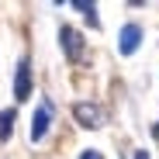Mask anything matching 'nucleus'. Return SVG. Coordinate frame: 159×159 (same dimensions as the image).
Segmentation results:
<instances>
[{"label": "nucleus", "mask_w": 159, "mask_h": 159, "mask_svg": "<svg viewBox=\"0 0 159 159\" xmlns=\"http://www.w3.org/2000/svg\"><path fill=\"white\" fill-rule=\"evenodd\" d=\"M142 38H145L142 24L139 21H128L125 28H121V35H118V52H121V56H135L139 45H142Z\"/></svg>", "instance_id": "f257e3e1"}, {"label": "nucleus", "mask_w": 159, "mask_h": 159, "mask_svg": "<svg viewBox=\"0 0 159 159\" xmlns=\"http://www.w3.org/2000/svg\"><path fill=\"white\" fill-rule=\"evenodd\" d=\"M59 42H62V52H66L69 62L83 59V35H80L73 24H62V28H59Z\"/></svg>", "instance_id": "f03ea898"}, {"label": "nucleus", "mask_w": 159, "mask_h": 159, "mask_svg": "<svg viewBox=\"0 0 159 159\" xmlns=\"http://www.w3.org/2000/svg\"><path fill=\"white\" fill-rule=\"evenodd\" d=\"M52 114H56V107H52V100H42L38 104V111H35V118H31V142H42L45 135H48V128H52Z\"/></svg>", "instance_id": "7ed1b4c3"}, {"label": "nucleus", "mask_w": 159, "mask_h": 159, "mask_svg": "<svg viewBox=\"0 0 159 159\" xmlns=\"http://www.w3.org/2000/svg\"><path fill=\"white\" fill-rule=\"evenodd\" d=\"M14 100L28 104L31 100V59H21L17 73H14Z\"/></svg>", "instance_id": "20e7f679"}, {"label": "nucleus", "mask_w": 159, "mask_h": 159, "mask_svg": "<svg viewBox=\"0 0 159 159\" xmlns=\"http://www.w3.org/2000/svg\"><path fill=\"white\" fill-rule=\"evenodd\" d=\"M73 118L83 125V128H104V111L97 107V104H87V100L73 104Z\"/></svg>", "instance_id": "39448f33"}, {"label": "nucleus", "mask_w": 159, "mask_h": 159, "mask_svg": "<svg viewBox=\"0 0 159 159\" xmlns=\"http://www.w3.org/2000/svg\"><path fill=\"white\" fill-rule=\"evenodd\" d=\"M14 118H17V111H14V107L0 111V142H7V139L14 135Z\"/></svg>", "instance_id": "423d86ee"}, {"label": "nucleus", "mask_w": 159, "mask_h": 159, "mask_svg": "<svg viewBox=\"0 0 159 159\" xmlns=\"http://www.w3.org/2000/svg\"><path fill=\"white\" fill-rule=\"evenodd\" d=\"M73 7L87 14V21H90V28H100V21H97V7H93V4H87V0H73Z\"/></svg>", "instance_id": "0eeeda50"}, {"label": "nucleus", "mask_w": 159, "mask_h": 159, "mask_svg": "<svg viewBox=\"0 0 159 159\" xmlns=\"http://www.w3.org/2000/svg\"><path fill=\"white\" fill-rule=\"evenodd\" d=\"M80 159H104L97 149H83V152H80Z\"/></svg>", "instance_id": "6e6552de"}, {"label": "nucleus", "mask_w": 159, "mask_h": 159, "mask_svg": "<svg viewBox=\"0 0 159 159\" xmlns=\"http://www.w3.org/2000/svg\"><path fill=\"white\" fill-rule=\"evenodd\" d=\"M135 159H149V152H145V149H139V152H135Z\"/></svg>", "instance_id": "1a4fd4ad"}]
</instances>
